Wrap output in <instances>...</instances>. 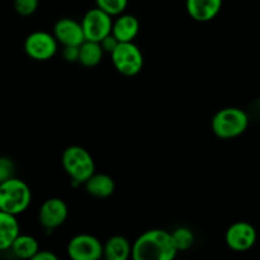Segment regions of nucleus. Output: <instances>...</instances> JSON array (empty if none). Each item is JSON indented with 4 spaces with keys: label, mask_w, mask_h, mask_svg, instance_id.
<instances>
[{
    "label": "nucleus",
    "mask_w": 260,
    "mask_h": 260,
    "mask_svg": "<svg viewBox=\"0 0 260 260\" xmlns=\"http://www.w3.org/2000/svg\"><path fill=\"white\" fill-rule=\"evenodd\" d=\"M177 254L172 233L160 229L141 234L132 244L131 256L135 260H173Z\"/></svg>",
    "instance_id": "nucleus-1"
},
{
    "label": "nucleus",
    "mask_w": 260,
    "mask_h": 260,
    "mask_svg": "<svg viewBox=\"0 0 260 260\" xmlns=\"http://www.w3.org/2000/svg\"><path fill=\"white\" fill-rule=\"evenodd\" d=\"M32 202V192L24 180L10 178L0 183V211L18 216L25 212Z\"/></svg>",
    "instance_id": "nucleus-2"
},
{
    "label": "nucleus",
    "mask_w": 260,
    "mask_h": 260,
    "mask_svg": "<svg viewBox=\"0 0 260 260\" xmlns=\"http://www.w3.org/2000/svg\"><path fill=\"white\" fill-rule=\"evenodd\" d=\"M249 116L238 107L222 108L213 116L211 127L218 139L233 140L241 136L248 129Z\"/></svg>",
    "instance_id": "nucleus-3"
},
{
    "label": "nucleus",
    "mask_w": 260,
    "mask_h": 260,
    "mask_svg": "<svg viewBox=\"0 0 260 260\" xmlns=\"http://www.w3.org/2000/svg\"><path fill=\"white\" fill-rule=\"evenodd\" d=\"M61 161L74 184H84L95 173V162L90 152L78 145L66 147Z\"/></svg>",
    "instance_id": "nucleus-4"
},
{
    "label": "nucleus",
    "mask_w": 260,
    "mask_h": 260,
    "mask_svg": "<svg viewBox=\"0 0 260 260\" xmlns=\"http://www.w3.org/2000/svg\"><path fill=\"white\" fill-rule=\"evenodd\" d=\"M114 69L121 75L135 76L144 68V55L134 42H119L111 53Z\"/></svg>",
    "instance_id": "nucleus-5"
},
{
    "label": "nucleus",
    "mask_w": 260,
    "mask_h": 260,
    "mask_svg": "<svg viewBox=\"0 0 260 260\" xmlns=\"http://www.w3.org/2000/svg\"><path fill=\"white\" fill-rule=\"evenodd\" d=\"M58 42L53 33L36 30L29 33L24 41V52L36 61L51 60L57 52Z\"/></svg>",
    "instance_id": "nucleus-6"
},
{
    "label": "nucleus",
    "mask_w": 260,
    "mask_h": 260,
    "mask_svg": "<svg viewBox=\"0 0 260 260\" xmlns=\"http://www.w3.org/2000/svg\"><path fill=\"white\" fill-rule=\"evenodd\" d=\"M80 23L83 25L85 40L95 41V42H101L104 37L111 35L113 27L112 15L98 7L88 10Z\"/></svg>",
    "instance_id": "nucleus-7"
},
{
    "label": "nucleus",
    "mask_w": 260,
    "mask_h": 260,
    "mask_svg": "<svg viewBox=\"0 0 260 260\" xmlns=\"http://www.w3.org/2000/svg\"><path fill=\"white\" fill-rule=\"evenodd\" d=\"M103 251L104 244L90 234H79L68 244V255L74 260H98Z\"/></svg>",
    "instance_id": "nucleus-8"
},
{
    "label": "nucleus",
    "mask_w": 260,
    "mask_h": 260,
    "mask_svg": "<svg viewBox=\"0 0 260 260\" xmlns=\"http://www.w3.org/2000/svg\"><path fill=\"white\" fill-rule=\"evenodd\" d=\"M258 234L255 228L251 223L245 221H238L233 223L226 230L225 241L229 249L236 253H244L248 251L255 245Z\"/></svg>",
    "instance_id": "nucleus-9"
},
{
    "label": "nucleus",
    "mask_w": 260,
    "mask_h": 260,
    "mask_svg": "<svg viewBox=\"0 0 260 260\" xmlns=\"http://www.w3.org/2000/svg\"><path fill=\"white\" fill-rule=\"evenodd\" d=\"M69 215V208L61 198H48L42 203L38 212V220L46 230H55L63 225Z\"/></svg>",
    "instance_id": "nucleus-10"
},
{
    "label": "nucleus",
    "mask_w": 260,
    "mask_h": 260,
    "mask_svg": "<svg viewBox=\"0 0 260 260\" xmlns=\"http://www.w3.org/2000/svg\"><path fill=\"white\" fill-rule=\"evenodd\" d=\"M52 33L57 42L62 46H80L85 41L81 23L71 18L58 19L53 25Z\"/></svg>",
    "instance_id": "nucleus-11"
},
{
    "label": "nucleus",
    "mask_w": 260,
    "mask_h": 260,
    "mask_svg": "<svg viewBox=\"0 0 260 260\" xmlns=\"http://www.w3.org/2000/svg\"><path fill=\"white\" fill-rule=\"evenodd\" d=\"M223 0H185V9L193 20L211 22L221 12Z\"/></svg>",
    "instance_id": "nucleus-12"
},
{
    "label": "nucleus",
    "mask_w": 260,
    "mask_h": 260,
    "mask_svg": "<svg viewBox=\"0 0 260 260\" xmlns=\"http://www.w3.org/2000/svg\"><path fill=\"white\" fill-rule=\"evenodd\" d=\"M140 32V22L135 15L122 14L117 15L116 20H113L112 35L119 42H134Z\"/></svg>",
    "instance_id": "nucleus-13"
},
{
    "label": "nucleus",
    "mask_w": 260,
    "mask_h": 260,
    "mask_svg": "<svg viewBox=\"0 0 260 260\" xmlns=\"http://www.w3.org/2000/svg\"><path fill=\"white\" fill-rule=\"evenodd\" d=\"M19 234L20 228L17 216L0 211V251L10 249Z\"/></svg>",
    "instance_id": "nucleus-14"
},
{
    "label": "nucleus",
    "mask_w": 260,
    "mask_h": 260,
    "mask_svg": "<svg viewBox=\"0 0 260 260\" xmlns=\"http://www.w3.org/2000/svg\"><path fill=\"white\" fill-rule=\"evenodd\" d=\"M85 190L95 198H108L116 190V183L108 174L94 173L85 183Z\"/></svg>",
    "instance_id": "nucleus-15"
},
{
    "label": "nucleus",
    "mask_w": 260,
    "mask_h": 260,
    "mask_svg": "<svg viewBox=\"0 0 260 260\" xmlns=\"http://www.w3.org/2000/svg\"><path fill=\"white\" fill-rule=\"evenodd\" d=\"M132 254V245L128 239L122 235H114L104 244L103 258L107 260H127Z\"/></svg>",
    "instance_id": "nucleus-16"
},
{
    "label": "nucleus",
    "mask_w": 260,
    "mask_h": 260,
    "mask_svg": "<svg viewBox=\"0 0 260 260\" xmlns=\"http://www.w3.org/2000/svg\"><path fill=\"white\" fill-rule=\"evenodd\" d=\"M104 50L101 43L95 41L85 40L80 45V53H79V62L85 68H95L103 60Z\"/></svg>",
    "instance_id": "nucleus-17"
},
{
    "label": "nucleus",
    "mask_w": 260,
    "mask_h": 260,
    "mask_svg": "<svg viewBox=\"0 0 260 260\" xmlns=\"http://www.w3.org/2000/svg\"><path fill=\"white\" fill-rule=\"evenodd\" d=\"M10 250L13 251L17 258L20 259H33V256L40 250L38 241L30 235H18L14 243L10 246Z\"/></svg>",
    "instance_id": "nucleus-18"
},
{
    "label": "nucleus",
    "mask_w": 260,
    "mask_h": 260,
    "mask_svg": "<svg viewBox=\"0 0 260 260\" xmlns=\"http://www.w3.org/2000/svg\"><path fill=\"white\" fill-rule=\"evenodd\" d=\"M172 238L178 253L189 250L196 240L194 233L189 228H185V226H180V228L175 229L172 233Z\"/></svg>",
    "instance_id": "nucleus-19"
},
{
    "label": "nucleus",
    "mask_w": 260,
    "mask_h": 260,
    "mask_svg": "<svg viewBox=\"0 0 260 260\" xmlns=\"http://www.w3.org/2000/svg\"><path fill=\"white\" fill-rule=\"evenodd\" d=\"M95 4L112 17H117L126 10L128 0H95Z\"/></svg>",
    "instance_id": "nucleus-20"
},
{
    "label": "nucleus",
    "mask_w": 260,
    "mask_h": 260,
    "mask_svg": "<svg viewBox=\"0 0 260 260\" xmlns=\"http://www.w3.org/2000/svg\"><path fill=\"white\" fill-rule=\"evenodd\" d=\"M40 5V0H14V9L22 17L35 14Z\"/></svg>",
    "instance_id": "nucleus-21"
},
{
    "label": "nucleus",
    "mask_w": 260,
    "mask_h": 260,
    "mask_svg": "<svg viewBox=\"0 0 260 260\" xmlns=\"http://www.w3.org/2000/svg\"><path fill=\"white\" fill-rule=\"evenodd\" d=\"M15 174V164L10 157L0 156V183L10 179Z\"/></svg>",
    "instance_id": "nucleus-22"
},
{
    "label": "nucleus",
    "mask_w": 260,
    "mask_h": 260,
    "mask_svg": "<svg viewBox=\"0 0 260 260\" xmlns=\"http://www.w3.org/2000/svg\"><path fill=\"white\" fill-rule=\"evenodd\" d=\"M79 53H80V46H63L62 57L68 62L79 61Z\"/></svg>",
    "instance_id": "nucleus-23"
},
{
    "label": "nucleus",
    "mask_w": 260,
    "mask_h": 260,
    "mask_svg": "<svg viewBox=\"0 0 260 260\" xmlns=\"http://www.w3.org/2000/svg\"><path fill=\"white\" fill-rule=\"evenodd\" d=\"M99 43H101V46H102V48L104 50V52L112 53L114 51V48L118 46L119 41L117 40V38L111 33V35H108L107 37H104Z\"/></svg>",
    "instance_id": "nucleus-24"
},
{
    "label": "nucleus",
    "mask_w": 260,
    "mask_h": 260,
    "mask_svg": "<svg viewBox=\"0 0 260 260\" xmlns=\"http://www.w3.org/2000/svg\"><path fill=\"white\" fill-rule=\"evenodd\" d=\"M33 260H57V255L52 251L38 250V253L33 256Z\"/></svg>",
    "instance_id": "nucleus-25"
},
{
    "label": "nucleus",
    "mask_w": 260,
    "mask_h": 260,
    "mask_svg": "<svg viewBox=\"0 0 260 260\" xmlns=\"http://www.w3.org/2000/svg\"><path fill=\"white\" fill-rule=\"evenodd\" d=\"M0 253H2V251H0Z\"/></svg>",
    "instance_id": "nucleus-26"
}]
</instances>
